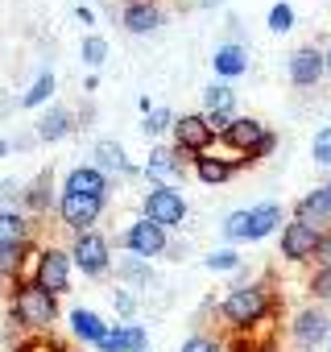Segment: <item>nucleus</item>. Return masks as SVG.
Listing matches in <instances>:
<instances>
[{
  "mask_svg": "<svg viewBox=\"0 0 331 352\" xmlns=\"http://www.w3.org/2000/svg\"><path fill=\"white\" fill-rule=\"evenodd\" d=\"M273 311H277V302H273L269 282H240L220 302V315L228 319L232 336H253V327H261L265 319H273Z\"/></svg>",
  "mask_w": 331,
  "mask_h": 352,
  "instance_id": "f257e3e1",
  "label": "nucleus"
},
{
  "mask_svg": "<svg viewBox=\"0 0 331 352\" xmlns=\"http://www.w3.org/2000/svg\"><path fill=\"white\" fill-rule=\"evenodd\" d=\"M58 319V298L50 290H42L38 282H17L13 286V323L25 327L30 336H46Z\"/></svg>",
  "mask_w": 331,
  "mask_h": 352,
  "instance_id": "f03ea898",
  "label": "nucleus"
},
{
  "mask_svg": "<svg viewBox=\"0 0 331 352\" xmlns=\"http://www.w3.org/2000/svg\"><path fill=\"white\" fill-rule=\"evenodd\" d=\"M282 228V208L277 204H257V208H244V212H232L220 232L228 241H265Z\"/></svg>",
  "mask_w": 331,
  "mask_h": 352,
  "instance_id": "7ed1b4c3",
  "label": "nucleus"
},
{
  "mask_svg": "<svg viewBox=\"0 0 331 352\" xmlns=\"http://www.w3.org/2000/svg\"><path fill=\"white\" fill-rule=\"evenodd\" d=\"M141 216L145 220H153L157 228H183L187 224V199H183V191H174V187H149L145 191V199H141Z\"/></svg>",
  "mask_w": 331,
  "mask_h": 352,
  "instance_id": "20e7f679",
  "label": "nucleus"
},
{
  "mask_svg": "<svg viewBox=\"0 0 331 352\" xmlns=\"http://www.w3.org/2000/svg\"><path fill=\"white\" fill-rule=\"evenodd\" d=\"M71 253L67 249H58V245H46V249H38V257H34V278L30 282H38L42 290H50L54 298L58 294H67L71 290Z\"/></svg>",
  "mask_w": 331,
  "mask_h": 352,
  "instance_id": "39448f33",
  "label": "nucleus"
},
{
  "mask_svg": "<svg viewBox=\"0 0 331 352\" xmlns=\"http://www.w3.org/2000/svg\"><path fill=\"white\" fill-rule=\"evenodd\" d=\"M120 249H128V253L141 257V261H153V257H161L166 249H170V236H166V228H157L153 220L137 216V220L120 232Z\"/></svg>",
  "mask_w": 331,
  "mask_h": 352,
  "instance_id": "423d86ee",
  "label": "nucleus"
},
{
  "mask_svg": "<svg viewBox=\"0 0 331 352\" xmlns=\"http://www.w3.org/2000/svg\"><path fill=\"white\" fill-rule=\"evenodd\" d=\"M71 261L87 274V278H104L108 270H112V245H108V236L104 232H79L75 236V245H71Z\"/></svg>",
  "mask_w": 331,
  "mask_h": 352,
  "instance_id": "0eeeda50",
  "label": "nucleus"
},
{
  "mask_svg": "<svg viewBox=\"0 0 331 352\" xmlns=\"http://www.w3.org/2000/svg\"><path fill=\"white\" fill-rule=\"evenodd\" d=\"M290 340H294L302 352H315L319 344L331 340V319H327L323 302H310V307H302V311L294 315V323H290Z\"/></svg>",
  "mask_w": 331,
  "mask_h": 352,
  "instance_id": "6e6552de",
  "label": "nucleus"
},
{
  "mask_svg": "<svg viewBox=\"0 0 331 352\" xmlns=\"http://www.w3.org/2000/svg\"><path fill=\"white\" fill-rule=\"evenodd\" d=\"M277 232H282L277 241H282V257H286V261H294V265L315 261L319 241H323V232H319V228H310V224H302V220H286Z\"/></svg>",
  "mask_w": 331,
  "mask_h": 352,
  "instance_id": "1a4fd4ad",
  "label": "nucleus"
},
{
  "mask_svg": "<svg viewBox=\"0 0 331 352\" xmlns=\"http://www.w3.org/2000/svg\"><path fill=\"white\" fill-rule=\"evenodd\" d=\"M174 149H183V153H191V157H199V153H212V145H216V133L207 129V120H203V112H187V116H174Z\"/></svg>",
  "mask_w": 331,
  "mask_h": 352,
  "instance_id": "9d476101",
  "label": "nucleus"
},
{
  "mask_svg": "<svg viewBox=\"0 0 331 352\" xmlns=\"http://www.w3.org/2000/svg\"><path fill=\"white\" fill-rule=\"evenodd\" d=\"M187 166H195V157H191V153H183V149H166V145H153V153H149V162H145V174L153 179V187H174L183 174H187Z\"/></svg>",
  "mask_w": 331,
  "mask_h": 352,
  "instance_id": "9b49d317",
  "label": "nucleus"
},
{
  "mask_svg": "<svg viewBox=\"0 0 331 352\" xmlns=\"http://www.w3.org/2000/svg\"><path fill=\"white\" fill-rule=\"evenodd\" d=\"M104 204L108 199H91V195H58V220L79 236V232H91V224L104 216Z\"/></svg>",
  "mask_w": 331,
  "mask_h": 352,
  "instance_id": "f8f14e48",
  "label": "nucleus"
},
{
  "mask_svg": "<svg viewBox=\"0 0 331 352\" xmlns=\"http://www.w3.org/2000/svg\"><path fill=\"white\" fill-rule=\"evenodd\" d=\"M286 75L294 87H319V79L327 75L323 71V50L319 46H298L290 58H286Z\"/></svg>",
  "mask_w": 331,
  "mask_h": 352,
  "instance_id": "ddd939ff",
  "label": "nucleus"
},
{
  "mask_svg": "<svg viewBox=\"0 0 331 352\" xmlns=\"http://www.w3.org/2000/svg\"><path fill=\"white\" fill-rule=\"evenodd\" d=\"M100 352H145L149 348V331L141 323H108L104 340L95 344Z\"/></svg>",
  "mask_w": 331,
  "mask_h": 352,
  "instance_id": "4468645a",
  "label": "nucleus"
},
{
  "mask_svg": "<svg viewBox=\"0 0 331 352\" xmlns=\"http://www.w3.org/2000/svg\"><path fill=\"white\" fill-rule=\"evenodd\" d=\"M120 25L128 34H153L161 25V5H157V0H124Z\"/></svg>",
  "mask_w": 331,
  "mask_h": 352,
  "instance_id": "2eb2a0df",
  "label": "nucleus"
},
{
  "mask_svg": "<svg viewBox=\"0 0 331 352\" xmlns=\"http://www.w3.org/2000/svg\"><path fill=\"white\" fill-rule=\"evenodd\" d=\"M67 195H91V199H108V174H100L95 166H75L67 174V183H62Z\"/></svg>",
  "mask_w": 331,
  "mask_h": 352,
  "instance_id": "dca6fc26",
  "label": "nucleus"
},
{
  "mask_svg": "<svg viewBox=\"0 0 331 352\" xmlns=\"http://www.w3.org/2000/svg\"><path fill=\"white\" fill-rule=\"evenodd\" d=\"M95 170L100 174H124V179H133V174H137V166L128 162V153H124V145L120 141H112V137H104V141H95Z\"/></svg>",
  "mask_w": 331,
  "mask_h": 352,
  "instance_id": "f3484780",
  "label": "nucleus"
},
{
  "mask_svg": "<svg viewBox=\"0 0 331 352\" xmlns=\"http://www.w3.org/2000/svg\"><path fill=\"white\" fill-rule=\"evenodd\" d=\"M261 137H265V124H261L257 116H232V124H228V133H224V145L236 149L240 157H249V149H253Z\"/></svg>",
  "mask_w": 331,
  "mask_h": 352,
  "instance_id": "a211bd4d",
  "label": "nucleus"
},
{
  "mask_svg": "<svg viewBox=\"0 0 331 352\" xmlns=\"http://www.w3.org/2000/svg\"><path fill=\"white\" fill-rule=\"evenodd\" d=\"M294 220H302V224H310V228H319V232H331V204H327L323 187H319V191H306V195L294 204Z\"/></svg>",
  "mask_w": 331,
  "mask_h": 352,
  "instance_id": "6ab92c4d",
  "label": "nucleus"
},
{
  "mask_svg": "<svg viewBox=\"0 0 331 352\" xmlns=\"http://www.w3.org/2000/svg\"><path fill=\"white\" fill-rule=\"evenodd\" d=\"M212 67H216L220 79H240V75L249 71V50H244L240 42H224V46L212 54Z\"/></svg>",
  "mask_w": 331,
  "mask_h": 352,
  "instance_id": "aec40b11",
  "label": "nucleus"
},
{
  "mask_svg": "<svg viewBox=\"0 0 331 352\" xmlns=\"http://www.w3.org/2000/svg\"><path fill=\"white\" fill-rule=\"evenodd\" d=\"M30 245V216L21 208H5L0 212V249H17Z\"/></svg>",
  "mask_w": 331,
  "mask_h": 352,
  "instance_id": "412c9836",
  "label": "nucleus"
},
{
  "mask_svg": "<svg viewBox=\"0 0 331 352\" xmlns=\"http://www.w3.org/2000/svg\"><path fill=\"white\" fill-rule=\"evenodd\" d=\"M71 129H75V116H71V108L54 104L50 112H42V120H38L34 137H38V141H62V137H71Z\"/></svg>",
  "mask_w": 331,
  "mask_h": 352,
  "instance_id": "4be33fe9",
  "label": "nucleus"
},
{
  "mask_svg": "<svg viewBox=\"0 0 331 352\" xmlns=\"http://www.w3.org/2000/svg\"><path fill=\"white\" fill-rule=\"evenodd\" d=\"M191 170H195V179H199L203 187H224L232 174H236V166H232L228 157H212V153H199Z\"/></svg>",
  "mask_w": 331,
  "mask_h": 352,
  "instance_id": "5701e85b",
  "label": "nucleus"
},
{
  "mask_svg": "<svg viewBox=\"0 0 331 352\" xmlns=\"http://www.w3.org/2000/svg\"><path fill=\"white\" fill-rule=\"evenodd\" d=\"M25 261H34V241L17 249H0V282H25Z\"/></svg>",
  "mask_w": 331,
  "mask_h": 352,
  "instance_id": "b1692460",
  "label": "nucleus"
},
{
  "mask_svg": "<svg viewBox=\"0 0 331 352\" xmlns=\"http://www.w3.org/2000/svg\"><path fill=\"white\" fill-rule=\"evenodd\" d=\"M71 331H75V340H83V344H100L104 331H108V323H104L95 311L75 307V311H71Z\"/></svg>",
  "mask_w": 331,
  "mask_h": 352,
  "instance_id": "393cba45",
  "label": "nucleus"
},
{
  "mask_svg": "<svg viewBox=\"0 0 331 352\" xmlns=\"http://www.w3.org/2000/svg\"><path fill=\"white\" fill-rule=\"evenodd\" d=\"M21 204H25V212H34V216H42V212L54 204V195H50V174H38V179L21 191Z\"/></svg>",
  "mask_w": 331,
  "mask_h": 352,
  "instance_id": "a878e982",
  "label": "nucleus"
},
{
  "mask_svg": "<svg viewBox=\"0 0 331 352\" xmlns=\"http://www.w3.org/2000/svg\"><path fill=\"white\" fill-rule=\"evenodd\" d=\"M203 112H228V116H236V91L228 83L203 87Z\"/></svg>",
  "mask_w": 331,
  "mask_h": 352,
  "instance_id": "bb28decb",
  "label": "nucleus"
},
{
  "mask_svg": "<svg viewBox=\"0 0 331 352\" xmlns=\"http://www.w3.org/2000/svg\"><path fill=\"white\" fill-rule=\"evenodd\" d=\"M149 282H153L149 261H141V257H124V261H120V286H124V290H133V286H149Z\"/></svg>",
  "mask_w": 331,
  "mask_h": 352,
  "instance_id": "cd10ccee",
  "label": "nucleus"
},
{
  "mask_svg": "<svg viewBox=\"0 0 331 352\" xmlns=\"http://www.w3.org/2000/svg\"><path fill=\"white\" fill-rule=\"evenodd\" d=\"M54 96V71H42L38 79H34V87L21 96V108H38V104H46Z\"/></svg>",
  "mask_w": 331,
  "mask_h": 352,
  "instance_id": "c85d7f7f",
  "label": "nucleus"
},
{
  "mask_svg": "<svg viewBox=\"0 0 331 352\" xmlns=\"http://www.w3.org/2000/svg\"><path fill=\"white\" fill-rule=\"evenodd\" d=\"M203 265H207L212 274H236V270H240V253H236V249H216V253L203 257Z\"/></svg>",
  "mask_w": 331,
  "mask_h": 352,
  "instance_id": "c756f323",
  "label": "nucleus"
},
{
  "mask_svg": "<svg viewBox=\"0 0 331 352\" xmlns=\"http://www.w3.org/2000/svg\"><path fill=\"white\" fill-rule=\"evenodd\" d=\"M170 129H174V112H170V108H153V112L145 116V124H141L145 137H161V133H170Z\"/></svg>",
  "mask_w": 331,
  "mask_h": 352,
  "instance_id": "7c9ffc66",
  "label": "nucleus"
},
{
  "mask_svg": "<svg viewBox=\"0 0 331 352\" xmlns=\"http://www.w3.org/2000/svg\"><path fill=\"white\" fill-rule=\"evenodd\" d=\"M83 63H87L91 71L108 63V42H104L100 34H87V38H83Z\"/></svg>",
  "mask_w": 331,
  "mask_h": 352,
  "instance_id": "2f4dec72",
  "label": "nucleus"
},
{
  "mask_svg": "<svg viewBox=\"0 0 331 352\" xmlns=\"http://www.w3.org/2000/svg\"><path fill=\"white\" fill-rule=\"evenodd\" d=\"M265 25H269L273 34H290V30H294V9L286 5V0H277V5L269 9V21H265Z\"/></svg>",
  "mask_w": 331,
  "mask_h": 352,
  "instance_id": "473e14b6",
  "label": "nucleus"
},
{
  "mask_svg": "<svg viewBox=\"0 0 331 352\" xmlns=\"http://www.w3.org/2000/svg\"><path fill=\"white\" fill-rule=\"evenodd\" d=\"M310 153H315V162H319V166H331V124H323V129L315 133Z\"/></svg>",
  "mask_w": 331,
  "mask_h": 352,
  "instance_id": "72a5a7b5",
  "label": "nucleus"
},
{
  "mask_svg": "<svg viewBox=\"0 0 331 352\" xmlns=\"http://www.w3.org/2000/svg\"><path fill=\"white\" fill-rule=\"evenodd\" d=\"M179 352H228V348H224L216 336H203V331H199V336H191V340H187Z\"/></svg>",
  "mask_w": 331,
  "mask_h": 352,
  "instance_id": "f704fd0d",
  "label": "nucleus"
},
{
  "mask_svg": "<svg viewBox=\"0 0 331 352\" xmlns=\"http://www.w3.org/2000/svg\"><path fill=\"white\" fill-rule=\"evenodd\" d=\"M17 352H67V348H62L58 340H50V336H30Z\"/></svg>",
  "mask_w": 331,
  "mask_h": 352,
  "instance_id": "c9c22d12",
  "label": "nucleus"
},
{
  "mask_svg": "<svg viewBox=\"0 0 331 352\" xmlns=\"http://www.w3.org/2000/svg\"><path fill=\"white\" fill-rule=\"evenodd\" d=\"M273 149H277V133H273V129H265V137L249 149V162H261V157H269Z\"/></svg>",
  "mask_w": 331,
  "mask_h": 352,
  "instance_id": "e433bc0d",
  "label": "nucleus"
},
{
  "mask_svg": "<svg viewBox=\"0 0 331 352\" xmlns=\"http://www.w3.org/2000/svg\"><path fill=\"white\" fill-rule=\"evenodd\" d=\"M310 294H315V302H327V298H331V274H327V270H315Z\"/></svg>",
  "mask_w": 331,
  "mask_h": 352,
  "instance_id": "4c0bfd02",
  "label": "nucleus"
},
{
  "mask_svg": "<svg viewBox=\"0 0 331 352\" xmlns=\"http://www.w3.org/2000/svg\"><path fill=\"white\" fill-rule=\"evenodd\" d=\"M112 307H116V311H120V315L128 319V315L137 311V298H133V290H124V286H116V290H112Z\"/></svg>",
  "mask_w": 331,
  "mask_h": 352,
  "instance_id": "58836bf2",
  "label": "nucleus"
},
{
  "mask_svg": "<svg viewBox=\"0 0 331 352\" xmlns=\"http://www.w3.org/2000/svg\"><path fill=\"white\" fill-rule=\"evenodd\" d=\"M203 120H207V129H212L216 137H224V133H228V124H232V116H228V112H203Z\"/></svg>",
  "mask_w": 331,
  "mask_h": 352,
  "instance_id": "ea45409f",
  "label": "nucleus"
},
{
  "mask_svg": "<svg viewBox=\"0 0 331 352\" xmlns=\"http://www.w3.org/2000/svg\"><path fill=\"white\" fill-rule=\"evenodd\" d=\"M315 265L331 274V232H323V241H319V253H315Z\"/></svg>",
  "mask_w": 331,
  "mask_h": 352,
  "instance_id": "a19ab883",
  "label": "nucleus"
},
{
  "mask_svg": "<svg viewBox=\"0 0 331 352\" xmlns=\"http://www.w3.org/2000/svg\"><path fill=\"white\" fill-rule=\"evenodd\" d=\"M17 199H21V187L13 179H5V183H0V204H17Z\"/></svg>",
  "mask_w": 331,
  "mask_h": 352,
  "instance_id": "79ce46f5",
  "label": "nucleus"
},
{
  "mask_svg": "<svg viewBox=\"0 0 331 352\" xmlns=\"http://www.w3.org/2000/svg\"><path fill=\"white\" fill-rule=\"evenodd\" d=\"M75 13H79V21H83V25H95V13H91V9H87V5H79V9H75Z\"/></svg>",
  "mask_w": 331,
  "mask_h": 352,
  "instance_id": "37998d69",
  "label": "nucleus"
},
{
  "mask_svg": "<svg viewBox=\"0 0 331 352\" xmlns=\"http://www.w3.org/2000/svg\"><path fill=\"white\" fill-rule=\"evenodd\" d=\"M257 352H282V348H277L273 340H257Z\"/></svg>",
  "mask_w": 331,
  "mask_h": 352,
  "instance_id": "c03bdc74",
  "label": "nucleus"
},
{
  "mask_svg": "<svg viewBox=\"0 0 331 352\" xmlns=\"http://www.w3.org/2000/svg\"><path fill=\"white\" fill-rule=\"evenodd\" d=\"M323 71H327V79H331V42H327V50H323Z\"/></svg>",
  "mask_w": 331,
  "mask_h": 352,
  "instance_id": "a18cd8bd",
  "label": "nucleus"
},
{
  "mask_svg": "<svg viewBox=\"0 0 331 352\" xmlns=\"http://www.w3.org/2000/svg\"><path fill=\"white\" fill-rule=\"evenodd\" d=\"M199 5H203V9H216V5H224V0H199Z\"/></svg>",
  "mask_w": 331,
  "mask_h": 352,
  "instance_id": "49530a36",
  "label": "nucleus"
},
{
  "mask_svg": "<svg viewBox=\"0 0 331 352\" xmlns=\"http://www.w3.org/2000/svg\"><path fill=\"white\" fill-rule=\"evenodd\" d=\"M323 195H327V204H331V179H327V183H323Z\"/></svg>",
  "mask_w": 331,
  "mask_h": 352,
  "instance_id": "de8ad7c7",
  "label": "nucleus"
},
{
  "mask_svg": "<svg viewBox=\"0 0 331 352\" xmlns=\"http://www.w3.org/2000/svg\"><path fill=\"white\" fill-rule=\"evenodd\" d=\"M5 153H9V141H5V137H0V157H5Z\"/></svg>",
  "mask_w": 331,
  "mask_h": 352,
  "instance_id": "09e8293b",
  "label": "nucleus"
},
{
  "mask_svg": "<svg viewBox=\"0 0 331 352\" xmlns=\"http://www.w3.org/2000/svg\"><path fill=\"white\" fill-rule=\"evenodd\" d=\"M327 344H331V340H327Z\"/></svg>",
  "mask_w": 331,
  "mask_h": 352,
  "instance_id": "8fccbe9b",
  "label": "nucleus"
}]
</instances>
